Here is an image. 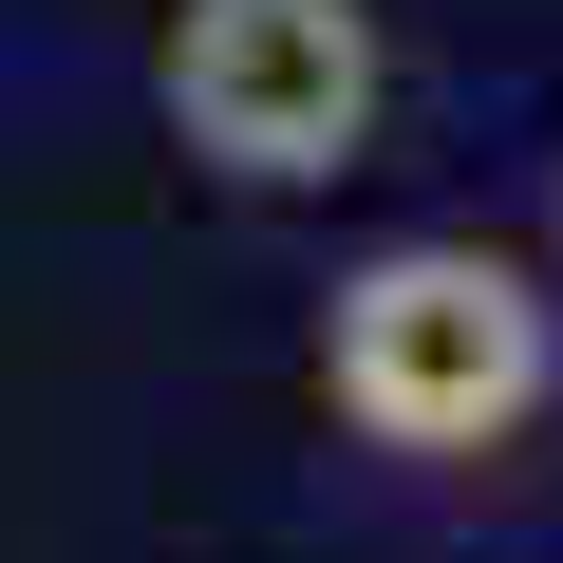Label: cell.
<instances>
[{
  "mask_svg": "<svg viewBox=\"0 0 563 563\" xmlns=\"http://www.w3.org/2000/svg\"><path fill=\"white\" fill-rule=\"evenodd\" d=\"M563 376V320H544V282L507 244H376L339 301H320V395L339 432L451 470V451H507Z\"/></svg>",
  "mask_w": 563,
  "mask_h": 563,
  "instance_id": "1",
  "label": "cell"
},
{
  "mask_svg": "<svg viewBox=\"0 0 563 563\" xmlns=\"http://www.w3.org/2000/svg\"><path fill=\"white\" fill-rule=\"evenodd\" d=\"M151 95L225 188H320L376 151L395 57H376V0H169Z\"/></svg>",
  "mask_w": 563,
  "mask_h": 563,
  "instance_id": "2",
  "label": "cell"
}]
</instances>
